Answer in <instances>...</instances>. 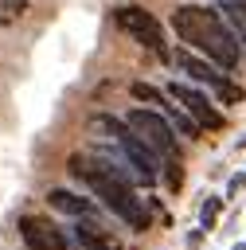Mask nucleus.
Wrapping results in <instances>:
<instances>
[{"label": "nucleus", "instance_id": "f257e3e1", "mask_svg": "<svg viewBox=\"0 0 246 250\" xmlns=\"http://www.w3.org/2000/svg\"><path fill=\"white\" fill-rule=\"evenodd\" d=\"M172 27L184 39L187 51H203L211 62H219L223 70H234L242 59V43L238 35L226 27V20L219 16V8H203V4H180L172 12Z\"/></svg>", "mask_w": 246, "mask_h": 250}, {"label": "nucleus", "instance_id": "6ab92c4d", "mask_svg": "<svg viewBox=\"0 0 246 250\" xmlns=\"http://www.w3.org/2000/svg\"><path fill=\"white\" fill-rule=\"evenodd\" d=\"M234 250H246V242H238V246H234Z\"/></svg>", "mask_w": 246, "mask_h": 250}, {"label": "nucleus", "instance_id": "aec40b11", "mask_svg": "<svg viewBox=\"0 0 246 250\" xmlns=\"http://www.w3.org/2000/svg\"><path fill=\"white\" fill-rule=\"evenodd\" d=\"M0 23H8V16H4V12H0Z\"/></svg>", "mask_w": 246, "mask_h": 250}, {"label": "nucleus", "instance_id": "9d476101", "mask_svg": "<svg viewBox=\"0 0 246 250\" xmlns=\"http://www.w3.org/2000/svg\"><path fill=\"white\" fill-rule=\"evenodd\" d=\"M219 16L226 20V27L238 35V43L246 47V0H223L219 4Z\"/></svg>", "mask_w": 246, "mask_h": 250}, {"label": "nucleus", "instance_id": "f8f14e48", "mask_svg": "<svg viewBox=\"0 0 246 250\" xmlns=\"http://www.w3.org/2000/svg\"><path fill=\"white\" fill-rule=\"evenodd\" d=\"M90 129H94V133H105V137H113V141H121V133H129V125H125L121 117H113V113H94V117H90Z\"/></svg>", "mask_w": 246, "mask_h": 250}, {"label": "nucleus", "instance_id": "423d86ee", "mask_svg": "<svg viewBox=\"0 0 246 250\" xmlns=\"http://www.w3.org/2000/svg\"><path fill=\"white\" fill-rule=\"evenodd\" d=\"M168 98H176V102H180V105H184V109H187L203 129H223V125H226V121H223V113H219V109H215L199 90H191V86H184V82H172V86H168Z\"/></svg>", "mask_w": 246, "mask_h": 250}, {"label": "nucleus", "instance_id": "2eb2a0df", "mask_svg": "<svg viewBox=\"0 0 246 250\" xmlns=\"http://www.w3.org/2000/svg\"><path fill=\"white\" fill-rule=\"evenodd\" d=\"M215 94H219V102H226V105H238V102H242V86L230 82V78H223V82L215 86Z\"/></svg>", "mask_w": 246, "mask_h": 250}, {"label": "nucleus", "instance_id": "20e7f679", "mask_svg": "<svg viewBox=\"0 0 246 250\" xmlns=\"http://www.w3.org/2000/svg\"><path fill=\"white\" fill-rule=\"evenodd\" d=\"M113 20H117V27H121L129 39H137L141 47H148V51H156V55H168V51H164V27H160V20H156L148 8H141V4H121V8L113 12Z\"/></svg>", "mask_w": 246, "mask_h": 250}, {"label": "nucleus", "instance_id": "1a4fd4ad", "mask_svg": "<svg viewBox=\"0 0 246 250\" xmlns=\"http://www.w3.org/2000/svg\"><path fill=\"white\" fill-rule=\"evenodd\" d=\"M74 242H78V250H121L94 219H82V223H74Z\"/></svg>", "mask_w": 246, "mask_h": 250}, {"label": "nucleus", "instance_id": "a211bd4d", "mask_svg": "<svg viewBox=\"0 0 246 250\" xmlns=\"http://www.w3.org/2000/svg\"><path fill=\"white\" fill-rule=\"evenodd\" d=\"M246 188V176H230V191H242Z\"/></svg>", "mask_w": 246, "mask_h": 250}, {"label": "nucleus", "instance_id": "dca6fc26", "mask_svg": "<svg viewBox=\"0 0 246 250\" xmlns=\"http://www.w3.org/2000/svg\"><path fill=\"white\" fill-rule=\"evenodd\" d=\"M164 180H168V188H172V191H180V184H184V164H180V160H168Z\"/></svg>", "mask_w": 246, "mask_h": 250}, {"label": "nucleus", "instance_id": "f03ea898", "mask_svg": "<svg viewBox=\"0 0 246 250\" xmlns=\"http://www.w3.org/2000/svg\"><path fill=\"white\" fill-rule=\"evenodd\" d=\"M66 172H70L78 184H86L121 223H129L133 230H144V227H148V207L141 203V195L133 191V184H125L102 156H82V152H74V156L66 160Z\"/></svg>", "mask_w": 246, "mask_h": 250}, {"label": "nucleus", "instance_id": "4468645a", "mask_svg": "<svg viewBox=\"0 0 246 250\" xmlns=\"http://www.w3.org/2000/svg\"><path fill=\"white\" fill-rule=\"evenodd\" d=\"M219 207H223V199H219V195H207V203L199 207V227H203V230H211V227H215Z\"/></svg>", "mask_w": 246, "mask_h": 250}, {"label": "nucleus", "instance_id": "6e6552de", "mask_svg": "<svg viewBox=\"0 0 246 250\" xmlns=\"http://www.w3.org/2000/svg\"><path fill=\"white\" fill-rule=\"evenodd\" d=\"M172 62H176V66H180V70H184L187 78H195V82H207L211 90H215V86H219V82L226 78V74L211 70V62H207V59H195V55H191L187 47H184V51H176V55H172Z\"/></svg>", "mask_w": 246, "mask_h": 250}, {"label": "nucleus", "instance_id": "7ed1b4c3", "mask_svg": "<svg viewBox=\"0 0 246 250\" xmlns=\"http://www.w3.org/2000/svg\"><path fill=\"white\" fill-rule=\"evenodd\" d=\"M125 121H129V129H133L144 145H152L164 160H180V141H176V129H172V121H168L164 113L141 105V109H129Z\"/></svg>", "mask_w": 246, "mask_h": 250}, {"label": "nucleus", "instance_id": "f3484780", "mask_svg": "<svg viewBox=\"0 0 246 250\" xmlns=\"http://www.w3.org/2000/svg\"><path fill=\"white\" fill-rule=\"evenodd\" d=\"M0 8H8V20H12V16H23V12H27V4H23V0H8V4H0Z\"/></svg>", "mask_w": 246, "mask_h": 250}, {"label": "nucleus", "instance_id": "ddd939ff", "mask_svg": "<svg viewBox=\"0 0 246 250\" xmlns=\"http://www.w3.org/2000/svg\"><path fill=\"white\" fill-rule=\"evenodd\" d=\"M129 94H133L137 102H144V105H156V109H164V105H168V94H164V90H156V86H148V82H133V86H129Z\"/></svg>", "mask_w": 246, "mask_h": 250}, {"label": "nucleus", "instance_id": "39448f33", "mask_svg": "<svg viewBox=\"0 0 246 250\" xmlns=\"http://www.w3.org/2000/svg\"><path fill=\"white\" fill-rule=\"evenodd\" d=\"M20 238L27 250H66V234L51 223V219H39V215H23L20 219Z\"/></svg>", "mask_w": 246, "mask_h": 250}, {"label": "nucleus", "instance_id": "0eeeda50", "mask_svg": "<svg viewBox=\"0 0 246 250\" xmlns=\"http://www.w3.org/2000/svg\"><path fill=\"white\" fill-rule=\"evenodd\" d=\"M47 207L51 211H62V215H70V219H94V203L86 199V195H74V191H66V188H51L47 191Z\"/></svg>", "mask_w": 246, "mask_h": 250}, {"label": "nucleus", "instance_id": "9b49d317", "mask_svg": "<svg viewBox=\"0 0 246 250\" xmlns=\"http://www.w3.org/2000/svg\"><path fill=\"white\" fill-rule=\"evenodd\" d=\"M164 113H168L172 129H180V133H184V137H191V141L199 137V129H203V125H199V121H195V117H191L187 109H180L176 102H168V105H164Z\"/></svg>", "mask_w": 246, "mask_h": 250}]
</instances>
